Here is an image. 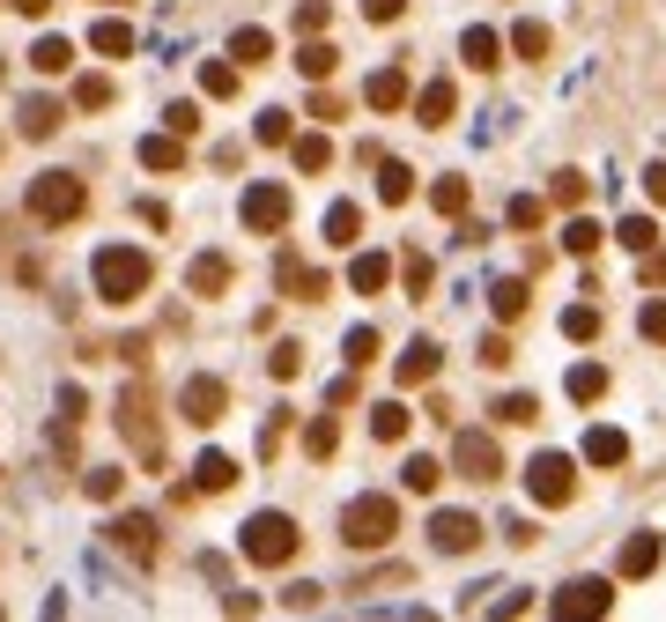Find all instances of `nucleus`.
Wrapping results in <instances>:
<instances>
[{
	"mask_svg": "<svg viewBox=\"0 0 666 622\" xmlns=\"http://www.w3.org/2000/svg\"><path fill=\"white\" fill-rule=\"evenodd\" d=\"M89 282H97L104 304H133V296L156 282V259H149L141 245H104L97 259H89Z\"/></svg>",
	"mask_w": 666,
	"mask_h": 622,
	"instance_id": "f257e3e1",
	"label": "nucleus"
},
{
	"mask_svg": "<svg viewBox=\"0 0 666 622\" xmlns=\"http://www.w3.org/2000/svg\"><path fill=\"white\" fill-rule=\"evenodd\" d=\"M119 430H126V445H133V459L141 467H164V430H156V393L133 378L119 393Z\"/></svg>",
	"mask_w": 666,
	"mask_h": 622,
	"instance_id": "f03ea898",
	"label": "nucleus"
},
{
	"mask_svg": "<svg viewBox=\"0 0 666 622\" xmlns=\"http://www.w3.org/2000/svg\"><path fill=\"white\" fill-rule=\"evenodd\" d=\"M82 207H89V186L75 170H38V178H30V215H38V223H75Z\"/></svg>",
	"mask_w": 666,
	"mask_h": 622,
	"instance_id": "7ed1b4c3",
	"label": "nucleus"
},
{
	"mask_svg": "<svg viewBox=\"0 0 666 622\" xmlns=\"http://www.w3.org/2000/svg\"><path fill=\"white\" fill-rule=\"evenodd\" d=\"M393 534H400V504L393 497H356L341 511V541L348 548H385Z\"/></svg>",
	"mask_w": 666,
	"mask_h": 622,
	"instance_id": "20e7f679",
	"label": "nucleus"
},
{
	"mask_svg": "<svg viewBox=\"0 0 666 622\" xmlns=\"http://www.w3.org/2000/svg\"><path fill=\"white\" fill-rule=\"evenodd\" d=\"M245 556L259 563V571L290 563V556H296V519H290V511H259V519H245Z\"/></svg>",
	"mask_w": 666,
	"mask_h": 622,
	"instance_id": "39448f33",
	"label": "nucleus"
},
{
	"mask_svg": "<svg viewBox=\"0 0 666 622\" xmlns=\"http://www.w3.org/2000/svg\"><path fill=\"white\" fill-rule=\"evenodd\" d=\"M571 490H578V459L571 453H534L526 459V497L534 504L555 511V504H571Z\"/></svg>",
	"mask_w": 666,
	"mask_h": 622,
	"instance_id": "423d86ee",
	"label": "nucleus"
},
{
	"mask_svg": "<svg viewBox=\"0 0 666 622\" xmlns=\"http://www.w3.org/2000/svg\"><path fill=\"white\" fill-rule=\"evenodd\" d=\"M245 230H259V238H274V230H290V186H245Z\"/></svg>",
	"mask_w": 666,
	"mask_h": 622,
	"instance_id": "0eeeda50",
	"label": "nucleus"
},
{
	"mask_svg": "<svg viewBox=\"0 0 666 622\" xmlns=\"http://www.w3.org/2000/svg\"><path fill=\"white\" fill-rule=\"evenodd\" d=\"M452 467L466 482H497L503 459H497V437H482V430H452Z\"/></svg>",
	"mask_w": 666,
	"mask_h": 622,
	"instance_id": "6e6552de",
	"label": "nucleus"
},
{
	"mask_svg": "<svg viewBox=\"0 0 666 622\" xmlns=\"http://www.w3.org/2000/svg\"><path fill=\"white\" fill-rule=\"evenodd\" d=\"M222 408H230V385H222V378H185V393H178V415H185V422L208 430V422H222Z\"/></svg>",
	"mask_w": 666,
	"mask_h": 622,
	"instance_id": "1a4fd4ad",
	"label": "nucleus"
},
{
	"mask_svg": "<svg viewBox=\"0 0 666 622\" xmlns=\"http://www.w3.org/2000/svg\"><path fill=\"white\" fill-rule=\"evenodd\" d=\"M430 541H437V556H474V548H482V519H474V511H437V519H430Z\"/></svg>",
	"mask_w": 666,
	"mask_h": 622,
	"instance_id": "9d476101",
	"label": "nucleus"
},
{
	"mask_svg": "<svg viewBox=\"0 0 666 622\" xmlns=\"http://www.w3.org/2000/svg\"><path fill=\"white\" fill-rule=\"evenodd\" d=\"M112 548H119V556H133V563H156V519L119 511V519H112Z\"/></svg>",
	"mask_w": 666,
	"mask_h": 622,
	"instance_id": "9b49d317",
	"label": "nucleus"
},
{
	"mask_svg": "<svg viewBox=\"0 0 666 622\" xmlns=\"http://www.w3.org/2000/svg\"><path fill=\"white\" fill-rule=\"evenodd\" d=\"M615 608V593H607V579H578L555 593V615H607Z\"/></svg>",
	"mask_w": 666,
	"mask_h": 622,
	"instance_id": "f8f14e48",
	"label": "nucleus"
},
{
	"mask_svg": "<svg viewBox=\"0 0 666 622\" xmlns=\"http://www.w3.org/2000/svg\"><path fill=\"white\" fill-rule=\"evenodd\" d=\"M274 290H290V296H326V275H319V267H304L296 252H282V259H274Z\"/></svg>",
	"mask_w": 666,
	"mask_h": 622,
	"instance_id": "ddd939ff",
	"label": "nucleus"
},
{
	"mask_svg": "<svg viewBox=\"0 0 666 622\" xmlns=\"http://www.w3.org/2000/svg\"><path fill=\"white\" fill-rule=\"evenodd\" d=\"M363 104H371V112H400V104H408V75H400V67H377L371 82H363Z\"/></svg>",
	"mask_w": 666,
	"mask_h": 622,
	"instance_id": "4468645a",
	"label": "nucleus"
},
{
	"mask_svg": "<svg viewBox=\"0 0 666 622\" xmlns=\"http://www.w3.org/2000/svg\"><path fill=\"white\" fill-rule=\"evenodd\" d=\"M385 282H393V259H385V252H356V267H348V290H356V296H377Z\"/></svg>",
	"mask_w": 666,
	"mask_h": 622,
	"instance_id": "2eb2a0df",
	"label": "nucleus"
},
{
	"mask_svg": "<svg viewBox=\"0 0 666 622\" xmlns=\"http://www.w3.org/2000/svg\"><path fill=\"white\" fill-rule=\"evenodd\" d=\"M185 282H193V296H222L230 290V259H222V252H201V259L185 267Z\"/></svg>",
	"mask_w": 666,
	"mask_h": 622,
	"instance_id": "dca6fc26",
	"label": "nucleus"
},
{
	"mask_svg": "<svg viewBox=\"0 0 666 622\" xmlns=\"http://www.w3.org/2000/svg\"><path fill=\"white\" fill-rule=\"evenodd\" d=\"M230 482H238V459H230V453H201V459H193V490H208V497H222Z\"/></svg>",
	"mask_w": 666,
	"mask_h": 622,
	"instance_id": "f3484780",
	"label": "nucleus"
},
{
	"mask_svg": "<svg viewBox=\"0 0 666 622\" xmlns=\"http://www.w3.org/2000/svg\"><path fill=\"white\" fill-rule=\"evenodd\" d=\"M15 119H23V134H30V141H52V134H60V119H67V112H60L52 97H23V112H15Z\"/></svg>",
	"mask_w": 666,
	"mask_h": 622,
	"instance_id": "a211bd4d",
	"label": "nucleus"
},
{
	"mask_svg": "<svg viewBox=\"0 0 666 622\" xmlns=\"http://www.w3.org/2000/svg\"><path fill=\"white\" fill-rule=\"evenodd\" d=\"M393 378H400V385H430V378H437V341H408V356L393 364Z\"/></svg>",
	"mask_w": 666,
	"mask_h": 622,
	"instance_id": "6ab92c4d",
	"label": "nucleus"
},
{
	"mask_svg": "<svg viewBox=\"0 0 666 622\" xmlns=\"http://www.w3.org/2000/svg\"><path fill=\"white\" fill-rule=\"evenodd\" d=\"M452 112H459V89H452V82H430V89L415 97V119H422V126H452Z\"/></svg>",
	"mask_w": 666,
	"mask_h": 622,
	"instance_id": "aec40b11",
	"label": "nucleus"
},
{
	"mask_svg": "<svg viewBox=\"0 0 666 622\" xmlns=\"http://www.w3.org/2000/svg\"><path fill=\"white\" fill-rule=\"evenodd\" d=\"M659 571V534H629L623 541V579H652Z\"/></svg>",
	"mask_w": 666,
	"mask_h": 622,
	"instance_id": "412c9836",
	"label": "nucleus"
},
{
	"mask_svg": "<svg viewBox=\"0 0 666 622\" xmlns=\"http://www.w3.org/2000/svg\"><path fill=\"white\" fill-rule=\"evenodd\" d=\"M141 164H149V170H178V164H185V134H170V126H164V134H149V141H141Z\"/></svg>",
	"mask_w": 666,
	"mask_h": 622,
	"instance_id": "4be33fe9",
	"label": "nucleus"
},
{
	"mask_svg": "<svg viewBox=\"0 0 666 622\" xmlns=\"http://www.w3.org/2000/svg\"><path fill=\"white\" fill-rule=\"evenodd\" d=\"M503 430H526V422H541V401L534 393H497V408H489Z\"/></svg>",
	"mask_w": 666,
	"mask_h": 622,
	"instance_id": "5701e85b",
	"label": "nucleus"
},
{
	"mask_svg": "<svg viewBox=\"0 0 666 622\" xmlns=\"http://www.w3.org/2000/svg\"><path fill=\"white\" fill-rule=\"evenodd\" d=\"M377 201H385V207L415 201V170H408V164H377Z\"/></svg>",
	"mask_w": 666,
	"mask_h": 622,
	"instance_id": "b1692460",
	"label": "nucleus"
},
{
	"mask_svg": "<svg viewBox=\"0 0 666 622\" xmlns=\"http://www.w3.org/2000/svg\"><path fill=\"white\" fill-rule=\"evenodd\" d=\"M326 238H333V245H356V238H363V207H356V201H333L326 207Z\"/></svg>",
	"mask_w": 666,
	"mask_h": 622,
	"instance_id": "393cba45",
	"label": "nucleus"
},
{
	"mask_svg": "<svg viewBox=\"0 0 666 622\" xmlns=\"http://www.w3.org/2000/svg\"><path fill=\"white\" fill-rule=\"evenodd\" d=\"M30 67H38V75H67V67H75V45L67 38H38L30 45Z\"/></svg>",
	"mask_w": 666,
	"mask_h": 622,
	"instance_id": "a878e982",
	"label": "nucleus"
},
{
	"mask_svg": "<svg viewBox=\"0 0 666 622\" xmlns=\"http://www.w3.org/2000/svg\"><path fill=\"white\" fill-rule=\"evenodd\" d=\"M371 437L377 445H400V437H408V408H400V401H377L371 408Z\"/></svg>",
	"mask_w": 666,
	"mask_h": 622,
	"instance_id": "bb28decb",
	"label": "nucleus"
},
{
	"mask_svg": "<svg viewBox=\"0 0 666 622\" xmlns=\"http://www.w3.org/2000/svg\"><path fill=\"white\" fill-rule=\"evenodd\" d=\"M585 459H592V467H623L629 437H623V430H592V437H585Z\"/></svg>",
	"mask_w": 666,
	"mask_h": 622,
	"instance_id": "cd10ccee",
	"label": "nucleus"
},
{
	"mask_svg": "<svg viewBox=\"0 0 666 622\" xmlns=\"http://www.w3.org/2000/svg\"><path fill=\"white\" fill-rule=\"evenodd\" d=\"M89 45H97V52H104V60H126V52H133V30H126L119 15H104V23H97V30H89Z\"/></svg>",
	"mask_w": 666,
	"mask_h": 622,
	"instance_id": "c85d7f7f",
	"label": "nucleus"
},
{
	"mask_svg": "<svg viewBox=\"0 0 666 622\" xmlns=\"http://www.w3.org/2000/svg\"><path fill=\"white\" fill-rule=\"evenodd\" d=\"M290 156H296V170H326L333 164V141H326V134H296Z\"/></svg>",
	"mask_w": 666,
	"mask_h": 622,
	"instance_id": "c756f323",
	"label": "nucleus"
},
{
	"mask_svg": "<svg viewBox=\"0 0 666 622\" xmlns=\"http://www.w3.org/2000/svg\"><path fill=\"white\" fill-rule=\"evenodd\" d=\"M459 52H466V60H474V67H497V52H503V38H497V30H482V23H474V30H466V38H459Z\"/></svg>",
	"mask_w": 666,
	"mask_h": 622,
	"instance_id": "7c9ffc66",
	"label": "nucleus"
},
{
	"mask_svg": "<svg viewBox=\"0 0 666 622\" xmlns=\"http://www.w3.org/2000/svg\"><path fill=\"white\" fill-rule=\"evenodd\" d=\"M304 453H311V459H333V453H341V422H333V415H319V422L304 430Z\"/></svg>",
	"mask_w": 666,
	"mask_h": 622,
	"instance_id": "2f4dec72",
	"label": "nucleus"
},
{
	"mask_svg": "<svg viewBox=\"0 0 666 622\" xmlns=\"http://www.w3.org/2000/svg\"><path fill=\"white\" fill-rule=\"evenodd\" d=\"M267 52H274V38H267V30H238V38H230V60H238V67H259Z\"/></svg>",
	"mask_w": 666,
	"mask_h": 622,
	"instance_id": "473e14b6",
	"label": "nucleus"
},
{
	"mask_svg": "<svg viewBox=\"0 0 666 622\" xmlns=\"http://www.w3.org/2000/svg\"><path fill=\"white\" fill-rule=\"evenodd\" d=\"M400 482H408V490H415V497H430V490H437V482H445V467H437V459H408V467H400Z\"/></svg>",
	"mask_w": 666,
	"mask_h": 622,
	"instance_id": "72a5a7b5",
	"label": "nucleus"
},
{
	"mask_svg": "<svg viewBox=\"0 0 666 622\" xmlns=\"http://www.w3.org/2000/svg\"><path fill=\"white\" fill-rule=\"evenodd\" d=\"M615 238H623L629 252H652V245H659V223H652V215H623V230H615Z\"/></svg>",
	"mask_w": 666,
	"mask_h": 622,
	"instance_id": "f704fd0d",
	"label": "nucleus"
},
{
	"mask_svg": "<svg viewBox=\"0 0 666 622\" xmlns=\"http://www.w3.org/2000/svg\"><path fill=\"white\" fill-rule=\"evenodd\" d=\"M511 52H518V60H541L548 52V23H511Z\"/></svg>",
	"mask_w": 666,
	"mask_h": 622,
	"instance_id": "c9c22d12",
	"label": "nucleus"
},
{
	"mask_svg": "<svg viewBox=\"0 0 666 622\" xmlns=\"http://www.w3.org/2000/svg\"><path fill=\"white\" fill-rule=\"evenodd\" d=\"M430 207H437V215H466V178H437V186H430Z\"/></svg>",
	"mask_w": 666,
	"mask_h": 622,
	"instance_id": "e433bc0d",
	"label": "nucleus"
},
{
	"mask_svg": "<svg viewBox=\"0 0 666 622\" xmlns=\"http://www.w3.org/2000/svg\"><path fill=\"white\" fill-rule=\"evenodd\" d=\"M489 304H497V319H526V282H511V275H503L497 290H489Z\"/></svg>",
	"mask_w": 666,
	"mask_h": 622,
	"instance_id": "4c0bfd02",
	"label": "nucleus"
},
{
	"mask_svg": "<svg viewBox=\"0 0 666 622\" xmlns=\"http://www.w3.org/2000/svg\"><path fill=\"white\" fill-rule=\"evenodd\" d=\"M600 393H607V371H600V364H578V371H571V401H585V408H592Z\"/></svg>",
	"mask_w": 666,
	"mask_h": 622,
	"instance_id": "58836bf2",
	"label": "nucleus"
},
{
	"mask_svg": "<svg viewBox=\"0 0 666 622\" xmlns=\"http://www.w3.org/2000/svg\"><path fill=\"white\" fill-rule=\"evenodd\" d=\"M252 141H267V149H282V141H296L290 112H259V126H252Z\"/></svg>",
	"mask_w": 666,
	"mask_h": 622,
	"instance_id": "ea45409f",
	"label": "nucleus"
},
{
	"mask_svg": "<svg viewBox=\"0 0 666 622\" xmlns=\"http://www.w3.org/2000/svg\"><path fill=\"white\" fill-rule=\"evenodd\" d=\"M341 348H348V371L377 364V333H371V327H348V341H341Z\"/></svg>",
	"mask_w": 666,
	"mask_h": 622,
	"instance_id": "a19ab883",
	"label": "nucleus"
},
{
	"mask_svg": "<svg viewBox=\"0 0 666 622\" xmlns=\"http://www.w3.org/2000/svg\"><path fill=\"white\" fill-rule=\"evenodd\" d=\"M585 193H592V186H585L578 170H555V186H548V201H555V207H585Z\"/></svg>",
	"mask_w": 666,
	"mask_h": 622,
	"instance_id": "79ce46f5",
	"label": "nucleus"
},
{
	"mask_svg": "<svg viewBox=\"0 0 666 622\" xmlns=\"http://www.w3.org/2000/svg\"><path fill=\"white\" fill-rule=\"evenodd\" d=\"M201 89H208V97H238V67H230V60H208V67H201Z\"/></svg>",
	"mask_w": 666,
	"mask_h": 622,
	"instance_id": "37998d69",
	"label": "nucleus"
},
{
	"mask_svg": "<svg viewBox=\"0 0 666 622\" xmlns=\"http://www.w3.org/2000/svg\"><path fill=\"white\" fill-rule=\"evenodd\" d=\"M75 104H82V112H104V104H112V75H82V82H75Z\"/></svg>",
	"mask_w": 666,
	"mask_h": 622,
	"instance_id": "c03bdc74",
	"label": "nucleus"
},
{
	"mask_svg": "<svg viewBox=\"0 0 666 622\" xmlns=\"http://www.w3.org/2000/svg\"><path fill=\"white\" fill-rule=\"evenodd\" d=\"M592 333H600V312H592V304H571V312H563V341H592Z\"/></svg>",
	"mask_w": 666,
	"mask_h": 622,
	"instance_id": "a18cd8bd",
	"label": "nucleus"
},
{
	"mask_svg": "<svg viewBox=\"0 0 666 622\" xmlns=\"http://www.w3.org/2000/svg\"><path fill=\"white\" fill-rule=\"evenodd\" d=\"M333 60H341L333 45H304V52H296V67H304L311 82H326V75H333Z\"/></svg>",
	"mask_w": 666,
	"mask_h": 622,
	"instance_id": "49530a36",
	"label": "nucleus"
},
{
	"mask_svg": "<svg viewBox=\"0 0 666 622\" xmlns=\"http://www.w3.org/2000/svg\"><path fill=\"white\" fill-rule=\"evenodd\" d=\"M119 482H126L119 467H89V474H82V490H89L97 504H112V497H119Z\"/></svg>",
	"mask_w": 666,
	"mask_h": 622,
	"instance_id": "de8ad7c7",
	"label": "nucleus"
},
{
	"mask_svg": "<svg viewBox=\"0 0 666 622\" xmlns=\"http://www.w3.org/2000/svg\"><path fill=\"white\" fill-rule=\"evenodd\" d=\"M503 223H511V230H541V201H534V193H518V201L503 207Z\"/></svg>",
	"mask_w": 666,
	"mask_h": 622,
	"instance_id": "09e8293b",
	"label": "nucleus"
},
{
	"mask_svg": "<svg viewBox=\"0 0 666 622\" xmlns=\"http://www.w3.org/2000/svg\"><path fill=\"white\" fill-rule=\"evenodd\" d=\"M563 245H571V252H578V259H585V252L600 245V223H585V215H571V230H563Z\"/></svg>",
	"mask_w": 666,
	"mask_h": 622,
	"instance_id": "8fccbe9b",
	"label": "nucleus"
},
{
	"mask_svg": "<svg viewBox=\"0 0 666 622\" xmlns=\"http://www.w3.org/2000/svg\"><path fill=\"white\" fill-rule=\"evenodd\" d=\"M267 371H274V378H296V371H304V348H296V341H282V348L267 356Z\"/></svg>",
	"mask_w": 666,
	"mask_h": 622,
	"instance_id": "3c124183",
	"label": "nucleus"
},
{
	"mask_svg": "<svg viewBox=\"0 0 666 622\" xmlns=\"http://www.w3.org/2000/svg\"><path fill=\"white\" fill-rule=\"evenodd\" d=\"M296 30L319 38V30H326V0H304V8H296Z\"/></svg>",
	"mask_w": 666,
	"mask_h": 622,
	"instance_id": "603ef678",
	"label": "nucleus"
},
{
	"mask_svg": "<svg viewBox=\"0 0 666 622\" xmlns=\"http://www.w3.org/2000/svg\"><path fill=\"white\" fill-rule=\"evenodd\" d=\"M400 275H408V296H430V259H422V252H408Z\"/></svg>",
	"mask_w": 666,
	"mask_h": 622,
	"instance_id": "864d4df0",
	"label": "nucleus"
},
{
	"mask_svg": "<svg viewBox=\"0 0 666 622\" xmlns=\"http://www.w3.org/2000/svg\"><path fill=\"white\" fill-rule=\"evenodd\" d=\"M164 126H170V134H193V126H201V104H170Z\"/></svg>",
	"mask_w": 666,
	"mask_h": 622,
	"instance_id": "5fc2aeb1",
	"label": "nucleus"
},
{
	"mask_svg": "<svg viewBox=\"0 0 666 622\" xmlns=\"http://www.w3.org/2000/svg\"><path fill=\"white\" fill-rule=\"evenodd\" d=\"M637 327H644V341H659V348H666V304H644V319H637Z\"/></svg>",
	"mask_w": 666,
	"mask_h": 622,
	"instance_id": "6e6d98bb",
	"label": "nucleus"
},
{
	"mask_svg": "<svg viewBox=\"0 0 666 622\" xmlns=\"http://www.w3.org/2000/svg\"><path fill=\"white\" fill-rule=\"evenodd\" d=\"M482 364H489V371H503V364H511V341H503V333H489V341H482Z\"/></svg>",
	"mask_w": 666,
	"mask_h": 622,
	"instance_id": "4d7b16f0",
	"label": "nucleus"
},
{
	"mask_svg": "<svg viewBox=\"0 0 666 622\" xmlns=\"http://www.w3.org/2000/svg\"><path fill=\"white\" fill-rule=\"evenodd\" d=\"M503 541H518V548H526V541H541V526H534V519H503Z\"/></svg>",
	"mask_w": 666,
	"mask_h": 622,
	"instance_id": "13d9d810",
	"label": "nucleus"
},
{
	"mask_svg": "<svg viewBox=\"0 0 666 622\" xmlns=\"http://www.w3.org/2000/svg\"><path fill=\"white\" fill-rule=\"evenodd\" d=\"M400 8H408V0H363V15H371V23H393Z\"/></svg>",
	"mask_w": 666,
	"mask_h": 622,
	"instance_id": "bf43d9fd",
	"label": "nucleus"
},
{
	"mask_svg": "<svg viewBox=\"0 0 666 622\" xmlns=\"http://www.w3.org/2000/svg\"><path fill=\"white\" fill-rule=\"evenodd\" d=\"M644 193H652V201L666 207V164H652V170H644Z\"/></svg>",
	"mask_w": 666,
	"mask_h": 622,
	"instance_id": "052dcab7",
	"label": "nucleus"
},
{
	"mask_svg": "<svg viewBox=\"0 0 666 622\" xmlns=\"http://www.w3.org/2000/svg\"><path fill=\"white\" fill-rule=\"evenodd\" d=\"M644 282H652V290L666 282V252H644Z\"/></svg>",
	"mask_w": 666,
	"mask_h": 622,
	"instance_id": "680f3d73",
	"label": "nucleus"
},
{
	"mask_svg": "<svg viewBox=\"0 0 666 622\" xmlns=\"http://www.w3.org/2000/svg\"><path fill=\"white\" fill-rule=\"evenodd\" d=\"M8 8H23V15L38 23V15H44V8H52V0H8Z\"/></svg>",
	"mask_w": 666,
	"mask_h": 622,
	"instance_id": "e2e57ef3",
	"label": "nucleus"
}]
</instances>
